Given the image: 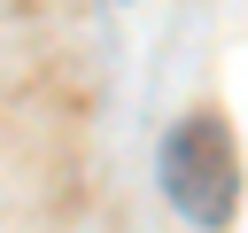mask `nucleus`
I'll return each mask as SVG.
<instances>
[{"instance_id":"obj_1","label":"nucleus","mask_w":248,"mask_h":233,"mask_svg":"<svg viewBox=\"0 0 248 233\" xmlns=\"http://www.w3.org/2000/svg\"><path fill=\"white\" fill-rule=\"evenodd\" d=\"M163 194L186 225L217 233L232 225V202H240V155H232V124L217 109H194L163 132Z\"/></svg>"}]
</instances>
